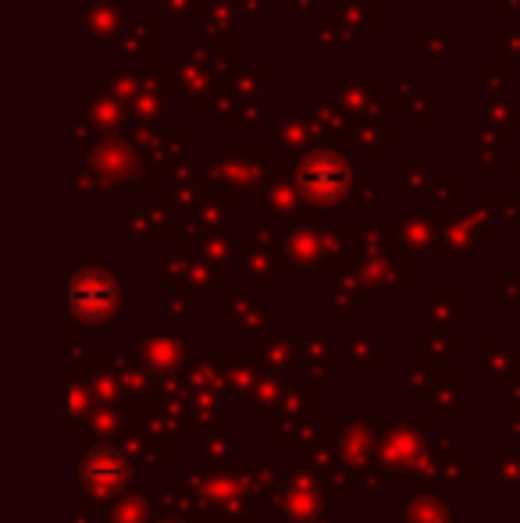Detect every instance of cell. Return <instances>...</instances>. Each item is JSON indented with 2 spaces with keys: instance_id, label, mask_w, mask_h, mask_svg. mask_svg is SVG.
<instances>
[{
  "instance_id": "1",
  "label": "cell",
  "mask_w": 520,
  "mask_h": 523,
  "mask_svg": "<svg viewBox=\"0 0 520 523\" xmlns=\"http://www.w3.org/2000/svg\"><path fill=\"white\" fill-rule=\"evenodd\" d=\"M346 164L339 161L335 154H314L300 171V186L314 200H335L346 189Z\"/></svg>"
},
{
  "instance_id": "2",
  "label": "cell",
  "mask_w": 520,
  "mask_h": 523,
  "mask_svg": "<svg viewBox=\"0 0 520 523\" xmlns=\"http://www.w3.org/2000/svg\"><path fill=\"white\" fill-rule=\"evenodd\" d=\"M111 282H104L100 275H83V278H75L72 282V307L79 310V314H100L107 303H111Z\"/></svg>"
}]
</instances>
